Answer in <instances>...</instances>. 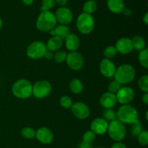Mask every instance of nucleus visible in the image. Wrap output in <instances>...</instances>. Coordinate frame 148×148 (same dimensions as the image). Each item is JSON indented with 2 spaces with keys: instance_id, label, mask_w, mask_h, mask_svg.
Wrapping results in <instances>:
<instances>
[{
  "instance_id": "obj_1",
  "label": "nucleus",
  "mask_w": 148,
  "mask_h": 148,
  "mask_svg": "<svg viewBox=\"0 0 148 148\" xmlns=\"http://www.w3.org/2000/svg\"><path fill=\"white\" fill-rule=\"evenodd\" d=\"M116 118L119 121L127 124H134L139 121L138 113L133 106L123 104L116 113Z\"/></svg>"
},
{
  "instance_id": "obj_2",
  "label": "nucleus",
  "mask_w": 148,
  "mask_h": 148,
  "mask_svg": "<svg viewBox=\"0 0 148 148\" xmlns=\"http://www.w3.org/2000/svg\"><path fill=\"white\" fill-rule=\"evenodd\" d=\"M55 15L51 11H43L39 15L36 21V28L41 32H50L56 26Z\"/></svg>"
},
{
  "instance_id": "obj_3",
  "label": "nucleus",
  "mask_w": 148,
  "mask_h": 148,
  "mask_svg": "<svg viewBox=\"0 0 148 148\" xmlns=\"http://www.w3.org/2000/svg\"><path fill=\"white\" fill-rule=\"evenodd\" d=\"M114 76L116 81H118L119 84H129L134 80L135 76V70L134 67L130 64L122 65L116 69Z\"/></svg>"
},
{
  "instance_id": "obj_4",
  "label": "nucleus",
  "mask_w": 148,
  "mask_h": 148,
  "mask_svg": "<svg viewBox=\"0 0 148 148\" xmlns=\"http://www.w3.org/2000/svg\"><path fill=\"white\" fill-rule=\"evenodd\" d=\"M33 86L26 79L17 80L12 87L14 96L19 99H27L32 94Z\"/></svg>"
},
{
  "instance_id": "obj_5",
  "label": "nucleus",
  "mask_w": 148,
  "mask_h": 148,
  "mask_svg": "<svg viewBox=\"0 0 148 148\" xmlns=\"http://www.w3.org/2000/svg\"><path fill=\"white\" fill-rule=\"evenodd\" d=\"M77 28L80 33L89 34L95 27V20L92 16L87 13H82L77 19Z\"/></svg>"
},
{
  "instance_id": "obj_6",
  "label": "nucleus",
  "mask_w": 148,
  "mask_h": 148,
  "mask_svg": "<svg viewBox=\"0 0 148 148\" xmlns=\"http://www.w3.org/2000/svg\"><path fill=\"white\" fill-rule=\"evenodd\" d=\"M107 131L110 137L116 142L123 140L125 138L127 133V130L124 123L119 120H114L110 122Z\"/></svg>"
},
{
  "instance_id": "obj_7",
  "label": "nucleus",
  "mask_w": 148,
  "mask_h": 148,
  "mask_svg": "<svg viewBox=\"0 0 148 148\" xmlns=\"http://www.w3.org/2000/svg\"><path fill=\"white\" fill-rule=\"evenodd\" d=\"M47 50L46 44L42 41H34L30 44L27 49V55L33 59H40L44 56Z\"/></svg>"
},
{
  "instance_id": "obj_8",
  "label": "nucleus",
  "mask_w": 148,
  "mask_h": 148,
  "mask_svg": "<svg viewBox=\"0 0 148 148\" xmlns=\"http://www.w3.org/2000/svg\"><path fill=\"white\" fill-rule=\"evenodd\" d=\"M51 91V85L46 80L38 81L33 86L32 94L38 99L46 97Z\"/></svg>"
},
{
  "instance_id": "obj_9",
  "label": "nucleus",
  "mask_w": 148,
  "mask_h": 148,
  "mask_svg": "<svg viewBox=\"0 0 148 148\" xmlns=\"http://www.w3.org/2000/svg\"><path fill=\"white\" fill-rule=\"evenodd\" d=\"M66 62L70 69L73 71H79L84 65V58L80 53L73 51L66 55Z\"/></svg>"
},
{
  "instance_id": "obj_10",
  "label": "nucleus",
  "mask_w": 148,
  "mask_h": 148,
  "mask_svg": "<svg viewBox=\"0 0 148 148\" xmlns=\"http://www.w3.org/2000/svg\"><path fill=\"white\" fill-rule=\"evenodd\" d=\"M116 100L121 104H128L131 102L134 97V91L132 88L129 86L120 88L116 92Z\"/></svg>"
},
{
  "instance_id": "obj_11",
  "label": "nucleus",
  "mask_w": 148,
  "mask_h": 148,
  "mask_svg": "<svg viewBox=\"0 0 148 148\" xmlns=\"http://www.w3.org/2000/svg\"><path fill=\"white\" fill-rule=\"evenodd\" d=\"M71 110L75 117L81 120L88 118L90 115L89 107L86 104L82 102H77L72 104Z\"/></svg>"
},
{
  "instance_id": "obj_12",
  "label": "nucleus",
  "mask_w": 148,
  "mask_h": 148,
  "mask_svg": "<svg viewBox=\"0 0 148 148\" xmlns=\"http://www.w3.org/2000/svg\"><path fill=\"white\" fill-rule=\"evenodd\" d=\"M56 21L61 25H67L72 21L73 14L69 8L65 7H61L56 10Z\"/></svg>"
},
{
  "instance_id": "obj_13",
  "label": "nucleus",
  "mask_w": 148,
  "mask_h": 148,
  "mask_svg": "<svg viewBox=\"0 0 148 148\" xmlns=\"http://www.w3.org/2000/svg\"><path fill=\"white\" fill-rule=\"evenodd\" d=\"M99 69L100 72L103 76L107 77V78H111L114 75L116 68L115 65L112 61L110 60L109 59L105 58V59L101 60V63H100Z\"/></svg>"
},
{
  "instance_id": "obj_14",
  "label": "nucleus",
  "mask_w": 148,
  "mask_h": 148,
  "mask_svg": "<svg viewBox=\"0 0 148 148\" xmlns=\"http://www.w3.org/2000/svg\"><path fill=\"white\" fill-rule=\"evenodd\" d=\"M36 136L41 143L48 145L53 140V133L47 127H40L36 131Z\"/></svg>"
},
{
  "instance_id": "obj_15",
  "label": "nucleus",
  "mask_w": 148,
  "mask_h": 148,
  "mask_svg": "<svg viewBox=\"0 0 148 148\" xmlns=\"http://www.w3.org/2000/svg\"><path fill=\"white\" fill-rule=\"evenodd\" d=\"M115 47L117 52L119 53L122 55H127L133 50L132 39L127 37L121 38L116 41Z\"/></svg>"
},
{
  "instance_id": "obj_16",
  "label": "nucleus",
  "mask_w": 148,
  "mask_h": 148,
  "mask_svg": "<svg viewBox=\"0 0 148 148\" xmlns=\"http://www.w3.org/2000/svg\"><path fill=\"white\" fill-rule=\"evenodd\" d=\"M108 126V122L105 119L98 118L92 120L90 124V129L95 134L101 135L107 131Z\"/></svg>"
},
{
  "instance_id": "obj_17",
  "label": "nucleus",
  "mask_w": 148,
  "mask_h": 148,
  "mask_svg": "<svg viewBox=\"0 0 148 148\" xmlns=\"http://www.w3.org/2000/svg\"><path fill=\"white\" fill-rule=\"evenodd\" d=\"M100 104L104 108H112L116 104V97L115 94L109 92H106L100 98Z\"/></svg>"
},
{
  "instance_id": "obj_18",
  "label": "nucleus",
  "mask_w": 148,
  "mask_h": 148,
  "mask_svg": "<svg viewBox=\"0 0 148 148\" xmlns=\"http://www.w3.org/2000/svg\"><path fill=\"white\" fill-rule=\"evenodd\" d=\"M65 40V46L68 50L73 52L76 51L79 46V39L77 35L69 33Z\"/></svg>"
},
{
  "instance_id": "obj_19",
  "label": "nucleus",
  "mask_w": 148,
  "mask_h": 148,
  "mask_svg": "<svg viewBox=\"0 0 148 148\" xmlns=\"http://www.w3.org/2000/svg\"><path fill=\"white\" fill-rule=\"evenodd\" d=\"M51 35L53 36H56L62 40L65 39L66 36L70 33L69 28L65 25H59V26H55L53 29L50 31Z\"/></svg>"
},
{
  "instance_id": "obj_20",
  "label": "nucleus",
  "mask_w": 148,
  "mask_h": 148,
  "mask_svg": "<svg viewBox=\"0 0 148 148\" xmlns=\"http://www.w3.org/2000/svg\"><path fill=\"white\" fill-rule=\"evenodd\" d=\"M107 5L110 11L114 14L121 13L125 7L123 0H107Z\"/></svg>"
},
{
  "instance_id": "obj_21",
  "label": "nucleus",
  "mask_w": 148,
  "mask_h": 148,
  "mask_svg": "<svg viewBox=\"0 0 148 148\" xmlns=\"http://www.w3.org/2000/svg\"><path fill=\"white\" fill-rule=\"evenodd\" d=\"M46 46L48 50L56 52V51L59 50V49L62 47V40L56 36H53L48 40L47 44Z\"/></svg>"
},
{
  "instance_id": "obj_22",
  "label": "nucleus",
  "mask_w": 148,
  "mask_h": 148,
  "mask_svg": "<svg viewBox=\"0 0 148 148\" xmlns=\"http://www.w3.org/2000/svg\"><path fill=\"white\" fill-rule=\"evenodd\" d=\"M69 89L75 94H79L83 90V84L78 78H73L69 83Z\"/></svg>"
},
{
  "instance_id": "obj_23",
  "label": "nucleus",
  "mask_w": 148,
  "mask_h": 148,
  "mask_svg": "<svg viewBox=\"0 0 148 148\" xmlns=\"http://www.w3.org/2000/svg\"><path fill=\"white\" fill-rule=\"evenodd\" d=\"M98 9V4L95 0H88L85 1L82 7V10L87 14H92L95 12Z\"/></svg>"
},
{
  "instance_id": "obj_24",
  "label": "nucleus",
  "mask_w": 148,
  "mask_h": 148,
  "mask_svg": "<svg viewBox=\"0 0 148 148\" xmlns=\"http://www.w3.org/2000/svg\"><path fill=\"white\" fill-rule=\"evenodd\" d=\"M132 43L133 49H135L137 50L141 51L142 49H145V41L144 38L140 35L134 36L132 39Z\"/></svg>"
},
{
  "instance_id": "obj_25",
  "label": "nucleus",
  "mask_w": 148,
  "mask_h": 148,
  "mask_svg": "<svg viewBox=\"0 0 148 148\" xmlns=\"http://www.w3.org/2000/svg\"><path fill=\"white\" fill-rule=\"evenodd\" d=\"M139 61L140 65L145 68H148V49H143L139 54Z\"/></svg>"
},
{
  "instance_id": "obj_26",
  "label": "nucleus",
  "mask_w": 148,
  "mask_h": 148,
  "mask_svg": "<svg viewBox=\"0 0 148 148\" xmlns=\"http://www.w3.org/2000/svg\"><path fill=\"white\" fill-rule=\"evenodd\" d=\"M103 119H105L107 122L116 120V113L112 108H106L103 113Z\"/></svg>"
},
{
  "instance_id": "obj_27",
  "label": "nucleus",
  "mask_w": 148,
  "mask_h": 148,
  "mask_svg": "<svg viewBox=\"0 0 148 148\" xmlns=\"http://www.w3.org/2000/svg\"><path fill=\"white\" fill-rule=\"evenodd\" d=\"M117 53H118V52H117L115 46H107L103 51V55L106 59H111V58L115 57Z\"/></svg>"
},
{
  "instance_id": "obj_28",
  "label": "nucleus",
  "mask_w": 148,
  "mask_h": 148,
  "mask_svg": "<svg viewBox=\"0 0 148 148\" xmlns=\"http://www.w3.org/2000/svg\"><path fill=\"white\" fill-rule=\"evenodd\" d=\"M21 135L25 139H33L36 136V131L33 128L25 127L21 130Z\"/></svg>"
},
{
  "instance_id": "obj_29",
  "label": "nucleus",
  "mask_w": 148,
  "mask_h": 148,
  "mask_svg": "<svg viewBox=\"0 0 148 148\" xmlns=\"http://www.w3.org/2000/svg\"><path fill=\"white\" fill-rule=\"evenodd\" d=\"M66 55H67V54H66V52L65 51L58 50L53 55V58L55 62H57V63H62V62H64L66 60Z\"/></svg>"
},
{
  "instance_id": "obj_30",
  "label": "nucleus",
  "mask_w": 148,
  "mask_h": 148,
  "mask_svg": "<svg viewBox=\"0 0 148 148\" xmlns=\"http://www.w3.org/2000/svg\"><path fill=\"white\" fill-rule=\"evenodd\" d=\"M55 0H42L40 11H50L55 5Z\"/></svg>"
},
{
  "instance_id": "obj_31",
  "label": "nucleus",
  "mask_w": 148,
  "mask_h": 148,
  "mask_svg": "<svg viewBox=\"0 0 148 148\" xmlns=\"http://www.w3.org/2000/svg\"><path fill=\"white\" fill-rule=\"evenodd\" d=\"M95 139V133L92 131H87L82 136V142L85 143L92 144Z\"/></svg>"
},
{
  "instance_id": "obj_32",
  "label": "nucleus",
  "mask_w": 148,
  "mask_h": 148,
  "mask_svg": "<svg viewBox=\"0 0 148 148\" xmlns=\"http://www.w3.org/2000/svg\"><path fill=\"white\" fill-rule=\"evenodd\" d=\"M138 86L140 89L144 92L148 91V76L147 75H145L142 76L138 81Z\"/></svg>"
},
{
  "instance_id": "obj_33",
  "label": "nucleus",
  "mask_w": 148,
  "mask_h": 148,
  "mask_svg": "<svg viewBox=\"0 0 148 148\" xmlns=\"http://www.w3.org/2000/svg\"><path fill=\"white\" fill-rule=\"evenodd\" d=\"M138 142L142 146H147L148 145V132L147 131H143L137 136Z\"/></svg>"
},
{
  "instance_id": "obj_34",
  "label": "nucleus",
  "mask_w": 148,
  "mask_h": 148,
  "mask_svg": "<svg viewBox=\"0 0 148 148\" xmlns=\"http://www.w3.org/2000/svg\"><path fill=\"white\" fill-rule=\"evenodd\" d=\"M60 104L62 107L65 109L70 108L72 105V99L69 96H63L60 99Z\"/></svg>"
},
{
  "instance_id": "obj_35",
  "label": "nucleus",
  "mask_w": 148,
  "mask_h": 148,
  "mask_svg": "<svg viewBox=\"0 0 148 148\" xmlns=\"http://www.w3.org/2000/svg\"><path fill=\"white\" fill-rule=\"evenodd\" d=\"M120 88H121V84H119L116 80L111 81L108 87L109 92L113 93V94H116V92L120 89Z\"/></svg>"
},
{
  "instance_id": "obj_36",
  "label": "nucleus",
  "mask_w": 148,
  "mask_h": 148,
  "mask_svg": "<svg viewBox=\"0 0 148 148\" xmlns=\"http://www.w3.org/2000/svg\"><path fill=\"white\" fill-rule=\"evenodd\" d=\"M132 127L131 129V132L133 136H137L142 131H143V125L140 122L132 124Z\"/></svg>"
},
{
  "instance_id": "obj_37",
  "label": "nucleus",
  "mask_w": 148,
  "mask_h": 148,
  "mask_svg": "<svg viewBox=\"0 0 148 148\" xmlns=\"http://www.w3.org/2000/svg\"><path fill=\"white\" fill-rule=\"evenodd\" d=\"M111 148H127V146L121 142H117L113 144Z\"/></svg>"
},
{
  "instance_id": "obj_38",
  "label": "nucleus",
  "mask_w": 148,
  "mask_h": 148,
  "mask_svg": "<svg viewBox=\"0 0 148 148\" xmlns=\"http://www.w3.org/2000/svg\"><path fill=\"white\" fill-rule=\"evenodd\" d=\"M44 57L45 58H46L47 59H53V54L51 51L50 50H46V52L44 54Z\"/></svg>"
},
{
  "instance_id": "obj_39",
  "label": "nucleus",
  "mask_w": 148,
  "mask_h": 148,
  "mask_svg": "<svg viewBox=\"0 0 148 148\" xmlns=\"http://www.w3.org/2000/svg\"><path fill=\"white\" fill-rule=\"evenodd\" d=\"M78 148H92V145L91 144L85 143V142H82L78 146Z\"/></svg>"
},
{
  "instance_id": "obj_40",
  "label": "nucleus",
  "mask_w": 148,
  "mask_h": 148,
  "mask_svg": "<svg viewBox=\"0 0 148 148\" xmlns=\"http://www.w3.org/2000/svg\"><path fill=\"white\" fill-rule=\"evenodd\" d=\"M67 1L68 0H55V2L60 7H64L66 4Z\"/></svg>"
},
{
  "instance_id": "obj_41",
  "label": "nucleus",
  "mask_w": 148,
  "mask_h": 148,
  "mask_svg": "<svg viewBox=\"0 0 148 148\" xmlns=\"http://www.w3.org/2000/svg\"><path fill=\"white\" fill-rule=\"evenodd\" d=\"M122 12L124 13V15H126V16H130V15L132 14L131 10H130L129 8H127V7H124V10L122 11Z\"/></svg>"
},
{
  "instance_id": "obj_42",
  "label": "nucleus",
  "mask_w": 148,
  "mask_h": 148,
  "mask_svg": "<svg viewBox=\"0 0 148 148\" xmlns=\"http://www.w3.org/2000/svg\"><path fill=\"white\" fill-rule=\"evenodd\" d=\"M142 100H143V102L145 103V104H148V94H147V92H146L145 94L143 95V99H142Z\"/></svg>"
},
{
  "instance_id": "obj_43",
  "label": "nucleus",
  "mask_w": 148,
  "mask_h": 148,
  "mask_svg": "<svg viewBox=\"0 0 148 148\" xmlns=\"http://www.w3.org/2000/svg\"><path fill=\"white\" fill-rule=\"evenodd\" d=\"M22 1H23V3L25 4V5L30 6L33 4L34 0H22Z\"/></svg>"
},
{
  "instance_id": "obj_44",
  "label": "nucleus",
  "mask_w": 148,
  "mask_h": 148,
  "mask_svg": "<svg viewBox=\"0 0 148 148\" xmlns=\"http://www.w3.org/2000/svg\"><path fill=\"white\" fill-rule=\"evenodd\" d=\"M143 21L145 23L146 25L148 24V13L147 12L145 15L144 17H143Z\"/></svg>"
},
{
  "instance_id": "obj_45",
  "label": "nucleus",
  "mask_w": 148,
  "mask_h": 148,
  "mask_svg": "<svg viewBox=\"0 0 148 148\" xmlns=\"http://www.w3.org/2000/svg\"><path fill=\"white\" fill-rule=\"evenodd\" d=\"M2 25H3V23H2V20L1 19V17H0V30L1 29V28H2Z\"/></svg>"
},
{
  "instance_id": "obj_46",
  "label": "nucleus",
  "mask_w": 148,
  "mask_h": 148,
  "mask_svg": "<svg viewBox=\"0 0 148 148\" xmlns=\"http://www.w3.org/2000/svg\"><path fill=\"white\" fill-rule=\"evenodd\" d=\"M95 148H105L103 147H95Z\"/></svg>"
}]
</instances>
